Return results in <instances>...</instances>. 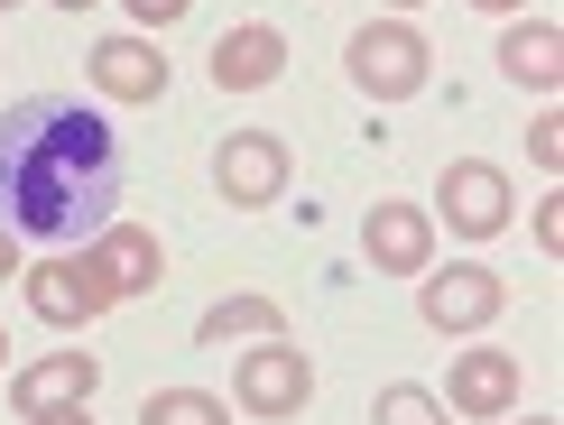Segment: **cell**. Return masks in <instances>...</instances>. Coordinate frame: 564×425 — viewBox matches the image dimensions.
<instances>
[{"label": "cell", "instance_id": "obj_1", "mask_svg": "<svg viewBox=\"0 0 564 425\" xmlns=\"http://www.w3.org/2000/svg\"><path fill=\"white\" fill-rule=\"evenodd\" d=\"M121 212V139L84 92H29L0 111V231L75 250Z\"/></svg>", "mask_w": 564, "mask_h": 425}, {"label": "cell", "instance_id": "obj_2", "mask_svg": "<svg viewBox=\"0 0 564 425\" xmlns=\"http://www.w3.org/2000/svg\"><path fill=\"white\" fill-rule=\"evenodd\" d=\"M343 65H351V84H361L370 102H416L426 75H435V46L416 37L408 19H370V29H351Z\"/></svg>", "mask_w": 564, "mask_h": 425}, {"label": "cell", "instance_id": "obj_3", "mask_svg": "<svg viewBox=\"0 0 564 425\" xmlns=\"http://www.w3.org/2000/svg\"><path fill=\"white\" fill-rule=\"evenodd\" d=\"M231 397H241L250 416H305V397H315V361L288 342V334H269L250 361H231Z\"/></svg>", "mask_w": 564, "mask_h": 425}, {"label": "cell", "instance_id": "obj_4", "mask_svg": "<svg viewBox=\"0 0 564 425\" xmlns=\"http://www.w3.org/2000/svg\"><path fill=\"white\" fill-rule=\"evenodd\" d=\"M509 287L473 259H454V269H426V287H416V315L435 324V334H481V324H500Z\"/></svg>", "mask_w": 564, "mask_h": 425}, {"label": "cell", "instance_id": "obj_5", "mask_svg": "<svg viewBox=\"0 0 564 425\" xmlns=\"http://www.w3.org/2000/svg\"><path fill=\"white\" fill-rule=\"evenodd\" d=\"M29 315H37V324H56V334H75V324L111 315V287L93 277V259H84V250H56V259H37V269H29Z\"/></svg>", "mask_w": 564, "mask_h": 425}, {"label": "cell", "instance_id": "obj_6", "mask_svg": "<svg viewBox=\"0 0 564 425\" xmlns=\"http://www.w3.org/2000/svg\"><path fill=\"white\" fill-rule=\"evenodd\" d=\"M361 250H370V269H389V277H426L435 269V212L380 195L361 212Z\"/></svg>", "mask_w": 564, "mask_h": 425}, {"label": "cell", "instance_id": "obj_7", "mask_svg": "<svg viewBox=\"0 0 564 425\" xmlns=\"http://www.w3.org/2000/svg\"><path fill=\"white\" fill-rule=\"evenodd\" d=\"M435 222H454L463 241H490V231L509 222V176L490 167V157H454V167L435 176Z\"/></svg>", "mask_w": 564, "mask_h": 425}, {"label": "cell", "instance_id": "obj_8", "mask_svg": "<svg viewBox=\"0 0 564 425\" xmlns=\"http://www.w3.org/2000/svg\"><path fill=\"white\" fill-rule=\"evenodd\" d=\"M214 185H223V204H278L288 195V139L278 130H231L214 149Z\"/></svg>", "mask_w": 564, "mask_h": 425}, {"label": "cell", "instance_id": "obj_9", "mask_svg": "<svg viewBox=\"0 0 564 425\" xmlns=\"http://www.w3.org/2000/svg\"><path fill=\"white\" fill-rule=\"evenodd\" d=\"M84 259H93V277L111 287V305H121V296H149V287H158V269H167L158 231H139V222H111V231H93V241H84Z\"/></svg>", "mask_w": 564, "mask_h": 425}, {"label": "cell", "instance_id": "obj_10", "mask_svg": "<svg viewBox=\"0 0 564 425\" xmlns=\"http://www.w3.org/2000/svg\"><path fill=\"white\" fill-rule=\"evenodd\" d=\"M84 75H93L102 102H158V92H167V56H158L149 37H102L84 56Z\"/></svg>", "mask_w": 564, "mask_h": 425}, {"label": "cell", "instance_id": "obj_11", "mask_svg": "<svg viewBox=\"0 0 564 425\" xmlns=\"http://www.w3.org/2000/svg\"><path fill=\"white\" fill-rule=\"evenodd\" d=\"M288 75V37L269 29V19H241V29H223L214 37V84L223 92H260Z\"/></svg>", "mask_w": 564, "mask_h": 425}, {"label": "cell", "instance_id": "obj_12", "mask_svg": "<svg viewBox=\"0 0 564 425\" xmlns=\"http://www.w3.org/2000/svg\"><path fill=\"white\" fill-rule=\"evenodd\" d=\"M519 407V361L509 351H463L444 370V416H509Z\"/></svg>", "mask_w": 564, "mask_h": 425}, {"label": "cell", "instance_id": "obj_13", "mask_svg": "<svg viewBox=\"0 0 564 425\" xmlns=\"http://www.w3.org/2000/svg\"><path fill=\"white\" fill-rule=\"evenodd\" d=\"M93 389H102V361H84V351H46L10 380L19 416H46V407H93Z\"/></svg>", "mask_w": 564, "mask_h": 425}, {"label": "cell", "instance_id": "obj_14", "mask_svg": "<svg viewBox=\"0 0 564 425\" xmlns=\"http://www.w3.org/2000/svg\"><path fill=\"white\" fill-rule=\"evenodd\" d=\"M269 334H288V305H278V296H223V305H204V324H195L204 351H223V342H269Z\"/></svg>", "mask_w": 564, "mask_h": 425}, {"label": "cell", "instance_id": "obj_15", "mask_svg": "<svg viewBox=\"0 0 564 425\" xmlns=\"http://www.w3.org/2000/svg\"><path fill=\"white\" fill-rule=\"evenodd\" d=\"M500 65H509V84L555 92V84H564V37L546 29V19H528V29H509V37H500Z\"/></svg>", "mask_w": 564, "mask_h": 425}, {"label": "cell", "instance_id": "obj_16", "mask_svg": "<svg viewBox=\"0 0 564 425\" xmlns=\"http://www.w3.org/2000/svg\"><path fill=\"white\" fill-rule=\"evenodd\" d=\"M139 425H231V407L214 389H149L139 397Z\"/></svg>", "mask_w": 564, "mask_h": 425}, {"label": "cell", "instance_id": "obj_17", "mask_svg": "<svg viewBox=\"0 0 564 425\" xmlns=\"http://www.w3.org/2000/svg\"><path fill=\"white\" fill-rule=\"evenodd\" d=\"M370 425H454V416H444L435 389H408V380H398V389L370 397Z\"/></svg>", "mask_w": 564, "mask_h": 425}, {"label": "cell", "instance_id": "obj_18", "mask_svg": "<svg viewBox=\"0 0 564 425\" xmlns=\"http://www.w3.org/2000/svg\"><path fill=\"white\" fill-rule=\"evenodd\" d=\"M528 157H536V167H564V121H555V111L528 130Z\"/></svg>", "mask_w": 564, "mask_h": 425}, {"label": "cell", "instance_id": "obj_19", "mask_svg": "<svg viewBox=\"0 0 564 425\" xmlns=\"http://www.w3.org/2000/svg\"><path fill=\"white\" fill-rule=\"evenodd\" d=\"M185 10H195V0H130V19H149V29H176Z\"/></svg>", "mask_w": 564, "mask_h": 425}, {"label": "cell", "instance_id": "obj_20", "mask_svg": "<svg viewBox=\"0 0 564 425\" xmlns=\"http://www.w3.org/2000/svg\"><path fill=\"white\" fill-rule=\"evenodd\" d=\"M536 241H546V250H564V195H546V204H536Z\"/></svg>", "mask_w": 564, "mask_h": 425}, {"label": "cell", "instance_id": "obj_21", "mask_svg": "<svg viewBox=\"0 0 564 425\" xmlns=\"http://www.w3.org/2000/svg\"><path fill=\"white\" fill-rule=\"evenodd\" d=\"M29 425H93V407H46V416H29Z\"/></svg>", "mask_w": 564, "mask_h": 425}, {"label": "cell", "instance_id": "obj_22", "mask_svg": "<svg viewBox=\"0 0 564 425\" xmlns=\"http://www.w3.org/2000/svg\"><path fill=\"white\" fill-rule=\"evenodd\" d=\"M10 269H19V241H10V231H0V287H10Z\"/></svg>", "mask_w": 564, "mask_h": 425}, {"label": "cell", "instance_id": "obj_23", "mask_svg": "<svg viewBox=\"0 0 564 425\" xmlns=\"http://www.w3.org/2000/svg\"><path fill=\"white\" fill-rule=\"evenodd\" d=\"M473 10H519V0H473Z\"/></svg>", "mask_w": 564, "mask_h": 425}, {"label": "cell", "instance_id": "obj_24", "mask_svg": "<svg viewBox=\"0 0 564 425\" xmlns=\"http://www.w3.org/2000/svg\"><path fill=\"white\" fill-rule=\"evenodd\" d=\"M56 10H93V0H56Z\"/></svg>", "mask_w": 564, "mask_h": 425}, {"label": "cell", "instance_id": "obj_25", "mask_svg": "<svg viewBox=\"0 0 564 425\" xmlns=\"http://www.w3.org/2000/svg\"><path fill=\"white\" fill-rule=\"evenodd\" d=\"M0 370H10V334H0Z\"/></svg>", "mask_w": 564, "mask_h": 425}, {"label": "cell", "instance_id": "obj_26", "mask_svg": "<svg viewBox=\"0 0 564 425\" xmlns=\"http://www.w3.org/2000/svg\"><path fill=\"white\" fill-rule=\"evenodd\" d=\"M389 10H416V0H389Z\"/></svg>", "mask_w": 564, "mask_h": 425}, {"label": "cell", "instance_id": "obj_27", "mask_svg": "<svg viewBox=\"0 0 564 425\" xmlns=\"http://www.w3.org/2000/svg\"><path fill=\"white\" fill-rule=\"evenodd\" d=\"M528 425H555V416H528Z\"/></svg>", "mask_w": 564, "mask_h": 425}, {"label": "cell", "instance_id": "obj_28", "mask_svg": "<svg viewBox=\"0 0 564 425\" xmlns=\"http://www.w3.org/2000/svg\"><path fill=\"white\" fill-rule=\"evenodd\" d=\"M0 10H19V0H0Z\"/></svg>", "mask_w": 564, "mask_h": 425}]
</instances>
